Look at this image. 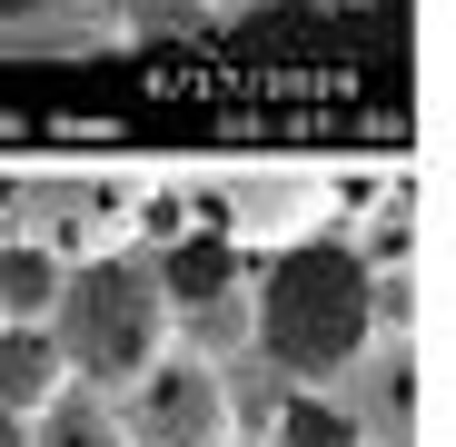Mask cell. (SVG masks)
Instances as JSON below:
<instances>
[{"instance_id": "obj_4", "label": "cell", "mask_w": 456, "mask_h": 447, "mask_svg": "<svg viewBox=\"0 0 456 447\" xmlns=\"http://www.w3.org/2000/svg\"><path fill=\"white\" fill-rule=\"evenodd\" d=\"M129 398H139V408H119L129 447H239V398L208 358H159Z\"/></svg>"}, {"instance_id": "obj_15", "label": "cell", "mask_w": 456, "mask_h": 447, "mask_svg": "<svg viewBox=\"0 0 456 447\" xmlns=\"http://www.w3.org/2000/svg\"><path fill=\"white\" fill-rule=\"evenodd\" d=\"M100 11H110V0H100Z\"/></svg>"}, {"instance_id": "obj_1", "label": "cell", "mask_w": 456, "mask_h": 447, "mask_svg": "<svg viewBox=\"0 0 456 447\" xmlns=\"http://www.w3.org/2000/svg\"><path fill=\"white\" fill-rule=\"evenodd\" d=\"M377 338V259L357 239H297L248 288V358L288 388H338Z\"/></svg>"}, {"instance_id": "obj_8", "label": "cell", "mask_w": 456, "mask_h": 447, "mask_svg": "<svg viewBox=\"0 0 456 447\" xmlns=\"http://www.w3.org/2000/svg\"><path fill=\"white\" fill-rule=\"evenodd\" d=\"M60 388H69L60 338H50V328H11V319H0V408H11V418H40Z\"/></svg>"}, {"instance_id": "obj_11", "label": "cell", "mask_w": 456, "mask_h": 447, "mask_svg": "<svg viewBox=\"0 0 456 447\" xmlns=\"http://www.w3.org/2000/svg\"><path fill=\"white\" fill-rule=\"evenodd\" d=\"M50 298H60V259L30 249V239H11L0 249V319L11 328H50Z\"/></svg>"}, {"instance_id": "obj_10", "label": "cell", "mask_w": 456, "mask_h": 447, "mask_svg": "<svg viewBox=\"0 0 456 447\" xmlns=\"http://www.w3.org/2000/svg\"><path fill=\"white\" fill-rule=\"evenodd\" d=\"M30 447H129V418H119V398H100V388H60V398L30 418Z\"/></svg>"}, {"instance_id": "obj_14", "label": "cell", "mask_w": 456, "mask_h": 447, "mask_svg": "<svg viewBox=\"0 0 456 447\" xmlns=\"http://www.w3.org/2000/svg\"><path fill=\"white\" fill-rule=\"evenodd\" d=\"M0 447H30V418H11V408H0Z\"/></svg>"}, {"instance_id": "obj_12", "label": "cell", "mask_w": 456, "mask_h": 447, "mask_svg": "<svg viewBox=\"0 0 456 447\" xmlns=\"http://www.w3.org/2000/svg\"><path fill=\"white\" fill-rule=\"evenodd\" d=\"M278 447H357V427H347L338 398L297 388V398H278Z\"/></svg>"}, {"instance_id": "obj_5", "label": "cell", "mask_w": 456, "mask_h": 447, "mask_svg": "<svg viewBox=\"0 0 456 447\" xmlns=\"http://www.w3.org/2000/svg\"><path fill=\"white\" fill-rule=\"evenodd\" d=\"M129 199H139V179L50 170V179H30V189H20V239H30V249H50V259H100V249H110V229L129 219Z\"/></svg>"}, {"instance_id": "obj_13", "label": "cell", "mask_w": 456, "mask_h": 447, "mask_svg": "<svg viewBox=\"0 0 456 447\" xmlns=\"http://www.w3.org/2000/svg\"><path fill=\"white\" fill-rule=\"evenodd\" d=\"M199 11H218V21H248V11H268V0H199Z\"/></svg>"}, {"instance_id": "obj_9", "label": "cell", "mask_w": 456, "mask_h": 447, "mask_svg": "<svg viewBox=\"0 0 456 447\" xmlns=\"http://www.w3.org/2000/svg\"><path fill=\"white\" fill-rule=\"evenodd\" d=\"M149 278H159L169 309H208V298L239 288V249H228V239H179L169 259H149Z\"/></svg>"}, {"instance_id": "obj_7", "label": "cell", "mask_w": 456, "mask_h": 447, "mask_svg": "<svg viewBox=\"0 0 456 447\" xmlns=\"http://www.w3.org/2000/svg\"><path fill=\"white\" fill-rule=\"evenodd\" d=\"M119 21L100 0H30V11H0V60H80V50H110Z\"/></svg>"}, {"instance_id": "obj_3", "label": "cell", "mask_w": 456, "mask_h": 447, "mask_svg": "<svg viewBox=\"0 0 456 447\" xmlns=\"http://www.w3.org/2000/svg\"><path fill=\"white\" fill-rule=\"evenodd\" d=\"M218 209H228V249H297V239L328 229L338 179L297 170V160H248V170L218 179Z\"/></svg>"}, {"instance_id": "obj_2", "label": "cell", "mask_w": 456, "mask_h": 447, "mask_svg": "<svg viewBox=\"0 0 456 447\" xmlns=\"http://www.w3.org/2000/svg\"><path fill=\"white\" fill-rule=\"evenodd\" d=\"M50 338H60L69 388L129 398V388L149 378V368L169 358V338H179V309L159 298L149 259H129V249H100V259H80V269H60Z\"/></svg>"}, {"instance_id": "obj_6", "label": "cell", "mask_w": 456, "mask_h": 447, "mask_svg": "<svg viewBox=\"0 0 456 447\" xmlns=\"http://www.w3.org/2000/svg\"><path fill=\"white\" fill-rule=\"evenodd\" d=\"M318 398H338L347 408V427H357V447H407V398H417V358H407V338H367V358L347 368L338 388H318Z\"/></svg>"}]
</instances>
